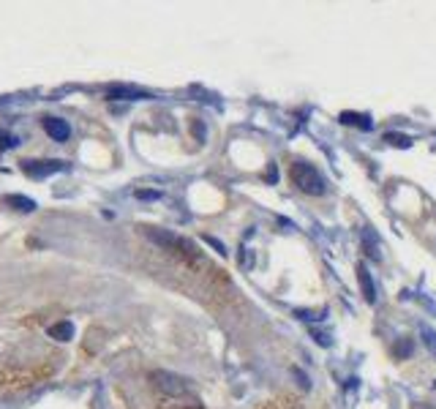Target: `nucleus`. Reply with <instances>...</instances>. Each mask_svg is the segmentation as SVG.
I'll return each instance as SVG.
<instances>
[{
	"label": "nucleus",
	"instance_id": "3",
	"mask_svg": "<svg viewBox=\"0 0 436 409\" xmlns=\"http://www.w3.org/2000/svg\"><path fill=\"white\" fill-rule=\"evenodd\" d=\"M153 382H156V388H158L161 393H167V396H185V393H188V382H185L183 376H177V374H170V371H156V374H153Z\"/></svg>",
	"mask_w": 436,
	"mask_h": 409
},
{
	"label": "nucleus",
	"instance_id": "4",
	"mask_svg": "<svg viewBox=\"0 0 436 409\" xmlns=\"http://www.w3.org/2000/svg\"><path fill=\"white\" fill-rule=\"evenodd\" d=\"M44 129H46V134L52 136L55 142H66L69 134H71L69 123H66V120H60V118H46V120H44Z\"/></svg>",
	"mask_w": 436,
	"mask_h": 409
},
{
	"label": "nucleus",
	"instance_id": "7",
	"mask_svg": "<svg viewBox=\"0 0 436 409\" xmlns=\"http://www.w3.org/2000/svg\"><path fill=\"white\" fill-rule=\"evenodd\" d=\"M49 336L66 341V338L74 336V327H71V322H60V325H52V327H49Z\"/></svg>",
	"mask_w": 436,
	"mask_h": 409
},
{
	"label": "nucleus",
	"instance_id": "8",
	"mask_svg": "<svg viewBox=\"0 0 436 409\" xmlns=\"http://www.w3.org/2000/svg\"><path fill=\"white\" fill-rule=\"evenodd\" d=\"M8 202H11V205H19L17 210H28V213H30V210L36 208V205H33L30 199H22V197H8Z\"/></svg>",
	"mask_w": 436,
	"mask_h": 409
},
{
	"label": "nucleus",
	"instance_id": "2",
	"mask_svg": "<svg viewBox=\"0 0 436 409\" xmlns=\"http://www.w3.org/2000/svg\"><path fill=\"white\" fill-rule=\"evenodd\" d=\"M289 175H292V183H295L300 191L311 194V197H319V194L327 191L325 175H322L314 164H308V161H295L292 170H289Z\"/></svg>",
	"mask_w": 436,
	"mask_h": 409
},
{
	"label": "nucleus",
	"instance_id": "6",
	"mask_svg": "<svg viewBox=\"0 0 436 409\" xmlns=\"http://www.w3.org/2000/svg\"><path fill=\"white\" fill-rule=\"evenodd\" d=\"M357 273H360V289H363L365 300H368V303H376V287H374V278H371L368 268H360Z\"/></svg>",
	"mask_w": 436,
	"mask_h": 409
},
{
	"label": "nucleus",
	"instance_id": "5",
	"mask_svg": "<svg viewBox=\"0 0 436 409\" xmlns=\"http://www.w3.org/2000/svg\"><path fill=\"white\" fill-rule=\"evenodd\" d=\"M57 170H63V164H60V161H28V164H25V172H28V175H33V178L52 175V172H57Z\"/></svg>",
	"mask_w": 436,
	"mask_h": 409
},
{
	"label": "nucleus",
	"instance_id": "1",
	"mask_svg": "<svg viewBox=\"0 0 436 409\" xmlns=\"http://www.w3.org/2000/svg\"><path fill=\"white\" fill-rule=\"evenodd\" d=\"M142 232H145L147 240H153L156 246H161V248L170 251V254H177V257H183V260H197V257H199V248H197L191 240L180 237V235H172V232H167V229H156V227H145Z\"/></svg>",
	"mask_w": 436,
	"mask_h": 409
}]
</instances>
